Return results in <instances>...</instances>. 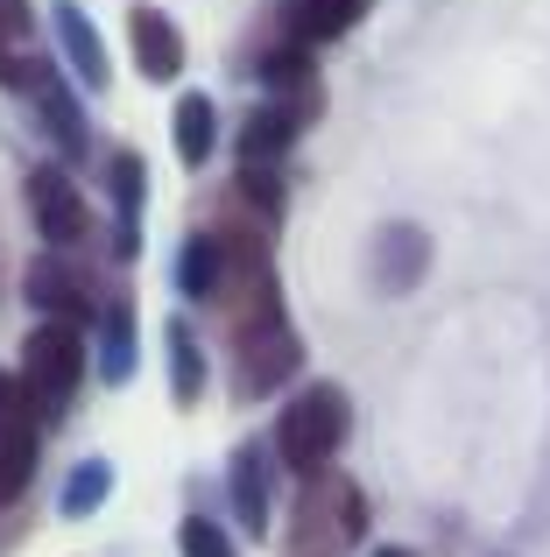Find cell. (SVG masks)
Returning <instances> with one entry per match:
<instances>
[{
  "label": "cell",
  "instance_id": "obj_22",
  "mask_svg": "<svg viewBox=\"0 0 550 557\" xmlns=\"http://www.w3.org/2000/svg\"><path fill=\"white\" fill-rule=\"evenodd\" d=\"M177 550H184V557H240L234 536H226L212 516H191V522H184V530H177Z\"/></svg>",
  "mask_w": 550,
  "mask_h": 557
},
{
  "label": "cell",
  "instance_id": "obj_17",
  "mask_svg": "<svg viewBox=\"0 0 550 557\" xmlns=\"http://www.w3.org/2000/svg\"><path fill=\"white\" fill-rule=\"evenodd\" d=\"M177 289L191 304H220V289H226V247H220V233H191V240H184Z\"/></svg>",
  "mask_w": 550,
  "mask_h": 557
},
{
  "label": "cell",
  "instance_id": "obj_18",
  "mask_svg": "<svg viewBox=\"0 0 550 557\" xmlns=\"http://www.w3.org/2000/svg\"><path fill=\"white\" fill-rule=\"evenodd\" d=\"M424 261H430L424 226H388L382 240H374V275H382V289H416Z\"/></svg>",
  "mask_w": 550,
  "mask_h": 557
},
{
  "label": "cell",
  "instance_id": "obj_9",
  "mask_svg": "<svg viewBox=\"0 0 550 557\" xmlns=\"http://www.w3.org/2000/svg\"><path fill=\"white\" fill-rule=\"evenodd\" d=\"M50 36H57V50H64V64L78 71V85H107V42H99V28H92V14L78 8V0H50Z\"/></svg>",
  "mask_w": 550,
  "mask_h": 557
},
{
  "label": "cell",
  "instance_id": "obj_24",
  "mask_svg": "<svg viewBox=\"0 0 550 557\" xmlns=\"http://www.w3.org/2000/svg\"><path fill=\"white\" fill-rule=\"evenodd\" d=\"M374 557H416V550H402V544H382V550H374Z\"/></svg>",
  "mask_w": 550,
  "mask_h": 557
},
{
  "label": "cell",
  "instance_id": "obj_16",
  "mask_svg": "<svg viewBox=\"0 0 550 557\" xmlns=\"http://www.w3.org/2000/svg\"><path fill=\"white\" fill-rule=\"evenodd\" d=\"M170 135H177V156L184 170H205L212 149H220V107H212L205 92H184L177 113H170Z\"/></svg>",
  "mask_w": 550,
  "mask_h": 557
},
{
  "label": "cell",
  "instance_id": "obj_23",
  "mask_svg": "<svg viewBox=\"0 0 550 557\" xmlns=\"http://www.w3.org/2000/svg\"><path fill=\"white\" fill-rule=\"evenodd\" d=\"M240 198H248L262 219H275L283 212V177H275V170H240Z\"/></svg>",
  "mask_w": 550,
  "mask_h": 557
},
{
  "label": "cell",
  "instance_id": "obj_20",
  "mask_svg": "<svg viewBox=\"0 0 550 557\" xmlns=\"http://www.w3.org/2000/svg\"><path fill=\"white\" fill-rule=\"evenodd\" d=\"M107 494H113V466H107V459H85L78 473L64 480V516H92Z\"/></svg>",
  "mask_w": 550,
  "mask_h": 557
},
{
  "label": "cell",
  "instance_id": "obj_15",
  "mask_svg": "<svg viewBox=\"0 0 550 557\" xmlns=\"http://www.w3.org/2000/svg\"><path fill=\"white\" fill-rule=\"evenodd\" d=\"M262 85L275 92V107L283 113H311V99H317V78H311V50H297V42H283V50H268L262 57Z\"/></svg>",
  "mask_w": 550,
  "mask_h": 557
},
{
  "label": "cell",
  "instance_id": "obj_2",
  "mask_svg": "<svg viewBox=\"0 0 550 557\" xmlns=\"http://www.w3.org/2000/svg\"><path fill=\"white\" fill-rule=\"evenodd\" d=\"M367 530V494L332 466V473L303 480L297 516H289V557H346Z\"/></svg>",
  "mask_w": 550,
  "mask_h": 557
},
{
  "label": "cell",
  "instance_id": "obj_21",
  "mask_svg": "<svg viewBox=\"0 0 550 557\" xmlns=\"http://www.w3.org/2000/svg\"><path fill=\"white\" fill-rule=\"evenodd\" d=\"M135 368V311H127V297H113V332H107V381H127Z\"/></svg>",
  "mask_w": 550,
  "mask_h": 557
},
{
  "label": "cell",
  "instance_id": "obj_19",
  "mask_svg": "<svg viewBox=\"0 0 550 557\" xmlns=\"http://www.w3.org/2000/svg\"><path fill=\"white\" fill-rule=\"evenodd\" d=\"M163 346H170V388H177L184 409H191L198 395H205V354H198V332L184 325V318H170V325H163Z\"/></svg>",
  "mask_w": 550,
  "mask_h": 557
},
{
  "label": "cell",
  "instance_id": "obj_3",
  "mask_svg": "<svg viewBox=\"0 0 550 557\" xmlns=\"http://www.w3.org/2000/svg\"><path fill=\"white\" fill-rule=\"evenodd\" d=\"M14 381H22L36 423H64V409L78 403V388H85V332L42 318V325L22 339V374Z\"/></svg>",
  "mask_w": 550,
  "mask_h": 557
},
{
  "label": "cell",
  "instance_id": "obj_4",
  "mask_svg": "<svg viewBox=\"0 0 550 557\" xmlns=\"http://www.w3.org/2000/svg\"><path fill=\"white\" fill-rule=\"evenodd\" d=\"M22 198H28L36 233L50 240V255L92 240V205H85V190H78V177H71L64 163H36V170H28V184H22Z\"/></svg>",
  "mask_w": 550,
  "mask_h": 557
},
{
  "label": "cell",
  "instance_id": "obj_7",
  "mask_svg": "<svg viewBox=\"0 0 550 557\" xmlns=\"http://www.w3.org/2000/svg\"><path fill=\"white\" fill-rule=\"evenodd\" d=\"M374 0H283V36L297 50H317V42H339L367 22Z\"/></svg>",
  "mask_w": 550,
  "mask_h": 557
},
{
  "label": "cell",
  "instance_id": "obj_5",
  "mask_svg": "<svg viewBox=\"0 0 550 557\" xmlns=\"http://www.w3.org/2000/svg\"><path fill=\"white\" fill-rule=\"evenodd\" d=\"M36 451H42V423L28 409L22 381L0 374V508H14L36 480Z\"/></svg>",
  "mask_w": 550,
  "mask_h": 557
},
{
  "label": "cell",
  "instance_id": "obj_11",
  "mask_svg": "<svg viewBox=\"0 0 550 557\" xmlns=\"http://www.w3.org/2000/svg\"><path fill=\"white\" fill-rule=\"evenodd\" d=\"M297 135H303V121L297 113H283V107H254L248 121H240V170H275L289 149H297Z\"/></svg>",
  "mask_w": 550,
  "mask_h": 557
},
{
  "label": "cell",
  "instance_id": "obj_8",
  "mask_svg": "<svg viewBox=\"0 0 550 557\" xmlns=\"http://www.w3.org/2000/svg\"><path fill=\"white\" fill-rule=\"evenodd\" d=\"M127 42H135V64H141V78H177L184 71V28L170 22L163 8H149V0H141V8H127Z\"/></svg>",
  "mask_w": 550,
  "mask_h": 557
},
{
  "label": "cell",
  "instance_id": "obj_13",
  "mask_svg": "<svg viewBox=\"0 0 550 557\" xmlns=\"http://www.w3.org/2000/svg\"><path fill=\"white\" fill-rule=\"evenodd\" d=\"M268 445H240L234 451V473H226V487H234V516H240V530L248 536H262L268 530Z\"/></svg>",
  "mask_w": 550,
  "mask_h": 557
},
{
  "label": "cell",
  "instance_id": "obj_10",
  "mask_svg": "<svg viewBox=\"0 0 550 557\" xmlns=\"http://www.w3.org/2000/svg\"><path fill=\"white\" fill-rule=\"evenodd\" d=\"M42 71H50V57L36 50V14H28V0H0V85L28 92Z\"/></svg>",
  "mask_w": 550,
  "mask_h": 557
},
{
  "label": "cell",
  "instance_id": "obj_14",
  "mask_svg": "<svg viewBox=\"0 0 550 557\" xmlns=\"http://www.w3.org/2000/svg\"><path fill=\"white\" fill-rule=\"evenodd\" d=\"M22 99H36V113H42V127L57 135V149H64V156H85V113H78V99H71V85L57 78V64L42 71Z\"/></svg>",
  "mask_w": 550,
  "mask_h": 557
},
{
  "label": "cell",
  "instance_id": "obj_6",
  "mask_svg": "<svg viewBox=\"0 0 550 557\" xmlns=\"http://www.w3.org/2000/svg\"><path fill=\"white\" fill-rule=\"evenodd\" d=\"M22 289H28V304H36V318H50V325H78L85 332V318L99 311L92 275H85L71 255H36L28 275H22Z\"/></svg>",
  "mask_w": 550,
  "mask_h": 557
},
{
  "label": "cell",
  "instance_id": "obj_12",
  "mask_svg": "<svg viewBox=\"0 0 550 557\" xmlns=\"http://www.w3.org/2000/svg\"><path fill=\"white\" fill-rule=\"evenodd\" d=\"M107 190H113V255L141 247V156L113 149L107 156Z\"/></svg>",
  "mask_w": 550,
  "mask_h": 557
},
{
  "label": "cell",
  "instance_id": "obj_1",
  "mask_svg": "<svg viewBox=\"0 0 550 557\" xmlns=\"http://www.w3.org/2000/svg\"><path fill=\"white\" fill-rule=\"evenodd\" d=\"M346 431H353L346 388H332V381H311V388H297V395L283 403V417H275V459H283L297 480H317V473H332V459H339Z\"/></svg>",
  "mask_w": 550,
  "mask_h": 557
}]
</instances>
